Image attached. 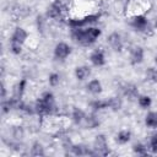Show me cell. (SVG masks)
I'll return each mask as SVG.
<instances>
[{
	"label": "cell",
	"mask_w": 157,
	"mask_h": 157,
	"mask_svg": "<svg viewBox=\"0 0 157 157\" xmlns=\"http://www.w3.org/2000/svg\"><path fill=\"white\" fill-rule=\"evenodd\" d=\"M145 60V49L142 45L135 44L129 49V63L132 66L142 64Z\"/></svg>",
	"instance_id": "obj_8"
},
{
	"label": "cell",
	"mask_w": 157,
	"mask_h": 157,
	"mask_svg": "<svg viewBox=\"0 0 157 157\" xmlns=\"http://www.w3.org/2000/svg\"><path fill=\"white\" fill-rule=\"evenodd\" d=\"M144 124L146 128L156 130L157 129V110H150L144 118Z\"/></svg>",
	"instance_id": "obj_19"
},
{
	"label": "cell",
	"mask_w": 157,
	"mask_h": 157,
	"mask_svg": "<svg viewBox=\"0 0 157 157\" xmlns=\"http://www.w3.org/2000/svg\"><path fill=\"white\" fill-rule=\"evenodd\" d=\"M148 148H150V152L153 153V155H157V132L152 134L150 136V140H148Z\"/></svg>",
	"instance_id": "obj_28"
},
{
	"label": "cell",
	"mask_w": 157,
	"mask_h": 157,
	"mask_svg": "<svg viewBox=\"0 0 157 157\" xmlns=\"http://www.w3.org/2000/svg\"><path fill=\"white\" fill-rule=\"evenodd\" d=\"M136 102L141 109H148L152 105V98L148 94H139Z\"/></svg>",
	"instance_id": "obj_25"
},
{
	"label": "cell",
	"mask_w": 157,
	"mask_h": 157,
	"mask_svg": "<svg viewBox=\"0 0 157 157\" xmlns=\"http://www.w3.org/2000/svg\"><path fill=\"white\" fill-rule=\"evenodd\" d=\"M29 34L27 32L26 28L21 27V26H16L11 33V37H10V42H13V43H18V44H25L28 39Z\"/></svg>",
	"instance_id": "obj_10"
},
{
	"label": "cell",
	"mask_w": 157,
	"mask_h": 157,
	"mask_svg": "<svg viewBox=\"0 0 157 157\" xmlns=\"http://www.w3.org/2000/svg\"><path fill=\"white\" fill-rule=\"evenodd\" d=\"M86 115H87V113H86L82 108H80V107H74V108L71 109V113H70V119H71V121H72L75 125H81V124L83 123Z\"/></svg>",
	"instance_id": "obj_17"
},
{
	"label": "cell",
	"mask_w": 157,
	"mask_h": 157,
	"mask_svg": "<svg viewBox=\"0 0 157 157\" xmlns=\"http://www.w3.org/2000/svg\"><path fill=\"white\" fill-rule=\"evenodd\" d=\"M65 11H66V5L61 0H53L45 10V16L48 17V20L59 21L64 18Z\"/></svg>",
	"instance_id": "obj_4"
},
{
	"label": "cell",
	"mask_w": 157,
	"mask_h": 157,
	"mask_svg": "<svg viewBox=\"0 0 157 157\" xmlns=\"http://www.w3.org/2000/svg\"><path fill=\"white\" fill-rule=\"evenodd\" d=\"M107 103H108V109L112 112H119L123 108V98L119 96H110L107 98Z\"/></svg>",
	"instance_id": "obj_20"
},
{
	"label": "cell",
	"mask_w": 157,
	"mask_h": 157,
	"mask_svg": "<svg viewBox=\"0 0 157 157\" xmlns=\"http://www.w3.org/2000/svg\"><path fill=\"white\" fill-rule=\"evenodd\" d=\"M86 91L92 96H99L103 92V85L99 78H91L86 83Z\"/></svg>",
	"instance_id": "obj_15"
},
{
	"label": "cell",
	"mask_w": 157,
	"mask_h": 157,
	"mask_svg": "<svg viewBox=\"0 0 157 157\" xmlns=\"http://www.w3.org/2000/svg\"><path fill=\"white\" fill-rule=\"evenodd\" d=\"M83 128L87 129V130H94L97 129L99 125H101V120H99V117H98V113L96 112H91V113H87L83 123H82Z\"/></svg>",
	"instance_id": "obj_13"
},
{
	"label": "cell",
	"mask_w": 157,
	"mask_h": 157,
	"mask_svg": "<svg viewBox=\"0 0 157 157\" xmlns=\"http://www.w3.org/2000/svg\"><path fill=\"white\" fill-rule=\"evenodd\" d=\"M153 28L157 29V17H156V20H155V22H153Z\"/></svg>",
	"instance_id": "obj_31"
},
{
	"label": "cell",
	"mask_w": 157,
	"mask_h": 157,
	"mask_svg": "<svg viewBox=\"0 0 157 157\" xmlns=\"http://www.w3.org/2000/svg\"><path fill=\"white\" fill-rule=\"evenodd\" d=\"M70 153L74 156H94L92 147H87L82 144H72L70 147Z\"/></svg>",
	"instance_id": "obj_16"
},
{
	"label": "cell",
	"mask_w": 157,
	"mask_h": 157,
	"mask_svg": "<svg viewBox=\"0 0 157 157\" xmlns=\"http://www.w3.org/2000/svg\"><path fill=\"white\" fill-rule=\"evenodd\" d=\"M131 137H132V134L129 129H120L115 134V142L119 145H126L130 142Z\"/></svg>",
	"instance_id": "obj_18"
},
{
	"label": "cell",
	"mask_w": 157,
	"mask_h": 157,
	"mask_svg": "<svg viewBox=\"0 0 157 157\" xmlns=\"http://www.w3.org/2000/svg\"><path fill=\"white\" fill-rule=\"evenodd\" d=\"M121 92H123V96L129 99V101H134V99H137L139 97V87L132 83V82H126L121 87Z\"/></svg>",
	"instance_id": "obj_11"
},
{
	"label": "cell",
	"mask_w": 157,
	"mask_h": 157,
	"mask_svg": "<svg viewBox=\"0 0 157 157\" xmlns=\"http://www.w3.org/2000/svg\"><path fill=\"white\" fill-rule=\"evenodd\" d=\"M91 74H92V70H91V66L88 65H77L74 69V76L80 82L87 81L91 77Z\"/></svg>",
	"instance_id": "obj_12"
},
{
	"label": "cell",
	"mask_w": 157,
	"mask_h": 157,
	"mask_svg": "<svg viewBox=\"0 0 157 157\" xmlns=\"http://www.w3.org/2000/svg\"><path fill=\"white\" fill-rule=\"evenodd\" d=\"M60 82H61V75L59 72L53 71L48 75V85L50 87H56V86H59Z\"/></svg>",
	"instance_id": "obj_26"
},
{
	"label": "cell",
	"mask_w": 157,
	"mask_h": 157,
	"mask_svg": "<svg viewBox=\"0 0 157 157\" xmlns=\"http://www.w3.org/2000/svg\"><path fill=\"white\" fill-rule=\"evenodd\" d=\"M92 150L94 152V156H108L110 155V148L108 144V139L104 134L96 135L92 145Z\"/></svg>",
	"instance_id": "obj_5"
},
{
	"label": "cell",
	"mask_w": 157,
	"mask_h": 157,
	"mask_svg": "<svg viewBox=\"0 0 157 157\" xmlns=\"http://www.w3.org/2000/svg\"><path fill=\"white\" fill-rule=\"evenodd\" d=\"M102 36V29L97 26H88L85 28H70V38L78 45L91 47Z\"/></svg>",
	"instance_id": "obj_1"
},
{
	"label": "cell",
	"mask_w": 157,
	"mask_h": 157,
	"mask_svg": "<svg viewBox=\"0 0 157 157\" xmlns=\"http://www.w3.org/2000/svg\"><path fill=\"white\" fill-rule=\"evenodd\" d=\"M90 108H91L92 112H96V113H99V112H102V110L108 109L107 98H105V99H101V98L92 99V101L90 102Z\"/></svg>",
	"instance_id": "obj_21"
},
{
	"label": "cell",
	"mask_w": 157,
	"mask_h": 157,
	"mask_svg": "<svg viewBox=\"0 0 157 157\" xmlns=\"http://www.w3.org/2000/svg\"><path fill=\"white\" fill-rule=\"evenodd\" d=\"M9 50L12 55H20L23 50V45L22 44H18V43H13V42H10L9 43Z\"/></svg>",
	"instance_id": "obj_27"
},
{
	"label": "cell",
	"mask_w": 157,
	"mask_h": 157,
	"mask_svg": "<svg viewBox=\"0 0 157 157\" xmlns=\"http://www.w3.org/2000/svg\"><path fill=\"white\" fill-rule=\"evenodd\" d=\"M131 148H132V152L135 155H139V156H147V155L151 153L148 146L142 144V142H135Z\"/></svg>",
	"instance_id": "obj_24"
},
{
	"label": "cell",
	"mask_w": 157,
	"mask_h": 157,
	"mask_svg": "<svg viewBox=\"0 0 157 157\" xmlns=\"http://www.w3.org/2000/svg\"><path fill=\"white\" fill-rule=\"evenodd\" d=\"M88 59H90L91 65L94 66V67H102V66H104L105 63H107L105 53H104V50H103L102 48H96V49H93V50L90 53Z\"/></svg>",
	"instance_id": "obj_9"
},
{
	"label": "cell",
	"mask_w": 157,
	"mask_h": 157,
	"mask_svg": "<svg viewBox=\"0 0 157 157\" xmlns=\"http://www.w3.org/2000/svg\"><path fill=\"white\" fill-rule=\"evenodd\" d=\"M145 81L148 83H157V66H148L144 74Z\"/></svg>",
	"instance_id": "obj_22"
},
{
	"label": "cell",
	"mask_w": 157,
	"mask_h": 157,
	"mask_svg": "<svg viewBox=\"0 0 157 157\" xmlns=\"http://www.w3.org/2000/svg\"><path fill=\"white\" fill-rule=\"evenodd\" d=\"M101 18V13H86L83 16H75L66 18V25L69 28H85L88 26H94Z\"/></svg>",
	"instance_id": "obj_2"
},
{
	"label": "cell",
	"mask_w": 157,
	"mask_h": 157,
	"mask_svg": "<svg viewBox=\"0 0 157 157\" xmlns=\"http://www.w3.org/2000/svg\"><path fill=\"white\" fill-rule=\"evenodd\" d=\"M107 44L115 53H121L124 50V38L117 31H113V32H110L108 34V37H107Z\"/></svg>",
	"instance_id": "obj_7"
},
{
	"label": "cell",
	"mask_w": 157,
	"mask_h": 157,
	"mask_svg": "<svg viewBox=\"0 0 157 157\" xmlns=\"http://www.w3.org/2000/svg\"><path fill=\"white\" fill-rule=\"evenodd\" d=\"M27 86H28V81L27 78H21L18 80L15 85H13V88H12V97L21 101L26 93V90H27Z\"/></svg>",
	"instance_id": "obj_14"
},
{
	"label": "cell",
	"mask_w": 157,
	"mask_h": 157,
	"mask_svg": "<svg viewBox=\"0 0 157 157\" xmlns=\"http://www.w3.org/2000/svg\"><path fill=\"white\" fill-rule=\"evenodd\" d=\"M1 99H5V98H7V90H6V86H5V83H1Z\"/></svg>",
	"instance_id": "obj_30"
},
{
	"label": "cell",
	"mask_w": 157,
	"mask_h": 157,
	"mask_svg": "<svg viewBox=\"0 0 157 157\" xmlns=\"http://www.w3.org/2000/svg\"><path fill=\"white\" fill-rule=\"evenodd\" d=\"M153 61H155V64H156V66H157V54L155 55V58H153Z\"/></svg>",
	"instance_id": "obj_32"
},
{
	"label": "cell",
	"mask_w": 157,
	"mask_h": 157,
	"mask_svg": "<svg viewBox=\"0 0 157 157\" xmlns=\"http://www.w3.org/2000/svg\"><path fill=\"white\" fill-rule=\"evenodd\" d=\"M47 20H48L47 16L45 17L44 16H40V15L37 16V28H38V31H43V26L45 25Z\"/></svg>",
	"instance_id": "obj_29"
},
{
	"label": "cell",
	"mask_w": 157,
	"mask_h": 157,
	"mask_svg": "<svg viewBox=\"0 0 157 157\" xmlns=\"http://www.w3.org/2000/svg\"><path fill=\"white\" fill-rule=\"evenodd\" d=\"M72 53V48L69 43L66 42H58L55 45H54V49H53V55H54V59L58 60V61H64L66 60Z\"/></svg>",
	"instance_id": "obj_6"
},
{
	"label": "cell",
	"mask_w": 157,
	"mask_h": 157,
	"mask_svg": "<svg viewBox=\"0 0 157 157\" xmlns=\"http://www.w3.org/2000/svg\"><path fill=\"white\" fill-rule=\"evenodd\" d=\"M29 155H31V156H33V157L45 156V148H44L43 144H42V142H39V141H34V142L31 145Z\"/></svg>",
	"instance_id": "obj_23"
},
{
	"label": "cell",
	"mask_w": 157,
	"mask_h": 157,
	"mask_svg": "<svg viewBox=\"0 0 157 157\" xmlns=\"http://www.w3.org/2000/svg\"><path fill=\"white\" fill-rule=\"evenodd\" d=\"M129 25L134 31L144 34L148 33L152 29L151 22L145 13H134L129 20Z\"/></svg>",
	"instance_id": "obj_3"
}]
</instances>
